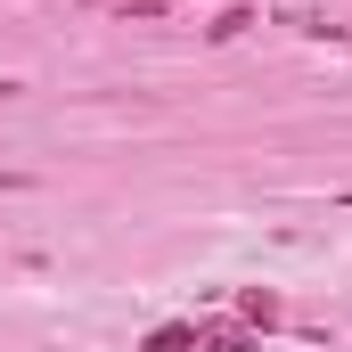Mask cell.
<instances>
[{"instance_id":"1","label":"cell","mask_w":352,"mask_h":352,"mask_svg":"<svg viewBox=\"0 0 352 352\" xmlns=\"http://www.w3.org/2000/svg\"><path fill=\"white\" fill-rule=\"evenodd\" d=\"M188 344H205V320H164V328H148L140 352H188Z\"/></svg>"},{"instance_id":"2","label":"cell","mask_w":352,"mask_h":352,"mask_svg":"<svg viewBox=\"0 0 352 352\" xmlns=\"http://www.w3.org/2000/svg\"><path fill=\"white\" fill-rule=\"evenodd\" d=\"M238 311H246V320H254V328H278V295H263V287H254V295H246V303H238Z\"/></svg>"},{"instance_id":"3","label":"cell","mask_w":352,"mask_h":352,"mask_svg":"<svg viewBox=\"0 0 352 352\" xmlns=\"http://www.w3.org/2000/svg\"><path fill=\"white\" fill-rule=\"evenodd\" d=\"M205 344L213 352H254V336H246V328H205Z\"/></svg>"}]
</instances>
